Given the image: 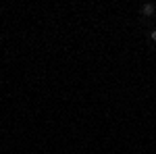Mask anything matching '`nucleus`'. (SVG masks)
<instances>
[{"mask_svg":"<svg viewBox=\"0 0 156 154\" xmlns=\"http://www.w3.org/2000/svg\"><path fill=\"white\" fill-rule=\"evenodd\" d=\"M154 4H150V2H148V4H144V6H142V13H144L146 17H150V15H154Z\"/></svg>","mask_w":156,"mask_h":154,"instance_id":"obj_1","label":"nucleus"},{"mask_svg":"<svg viewBox=\"0 0 156 154\" xmlns=\"http://www.w3.org/2000/svg\"><path fill=\"white\" fill-rule=\"evenodd\" d=\"M150 38H152V40H154V42H156V29H154V31H152V34H150Z\"/></svg>","mask_w":156,"mask_h":154,"instance_id":"obj_2","label":"nucleus"}]
</instances>
